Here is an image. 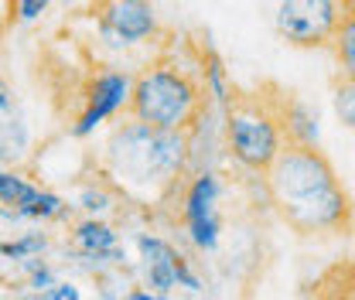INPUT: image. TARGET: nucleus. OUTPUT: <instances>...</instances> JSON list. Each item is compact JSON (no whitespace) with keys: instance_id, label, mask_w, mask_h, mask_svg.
I'll return each instance as SVG.
<instances>
[{"instance_id":"obj_14","label":"nucleus","mask_w":355,"mask_h":300,"mask_svg":"<svg viewBox=\"0 0 355 300\" xmlns=\"http://www.w3.org/2000/svg\"><path fill=\"white\" fill-rule=\"evenodd\" d=\"M198 69H202V79H205V89H209V99L216 109H225L229 103V92H232V82H229V72H225V62L216 51V44L209 38H198Z\"/></svg>"},{"instance_id":"obj_2","label":"nucleus","mask_w":355,"mask_h":300,"mask_svg":"<svg viewBox=\"0 0 355 300\" xmlns=\"http://www.w3.org/2000/svg\"><path fill=\"white\" fill-rule=\"evenodd\" d=\"M263 195L277 218L304 239L355 229V198L318 143H284L263 174Z\"/></svg>"},{"instance_id":"obj_3","label":"nucleus","mask_w":355,"mask_h":300,"mask_svg":"<svg viewBox=\"0 0 355 300\" xmlns=\"http://www.w3.org/2000/svg\"><path fill=\"white\" fill-rule=\"evenodd\" d=\"M209 109H212V99L198 69V44L191 58H181L171 44H164L133 76L127 116H137L150 127L188 133L198 127V120Z\"/></svg>"},{"instance_id":"obj_24","label":"nucleus","mask_w":355,"mask_h":300,"mask_svg":"<svg viewBox=\"0 0 355 300\" xmlns=\"http://www.w3.org/2000/svg\"><path fill=\"white\" fill-rule=\"evenodd\" d=\"M127 300H150V290H130Z\"/></svg>"},{"instance_id":"obj_10","label":"nucleus","mask_w":355,"mask_h":300,"mask_svg":"<svg viewBox=\"0 0 355 300\" xmlns=\"http://www.w3.org/2000/svg\"><path fill=\"white\" fill-rule=\"evenodd\" d=\"M31 150V127L21 109V99L10 86V79L0 69V168H14Z\"/></svg>"},{"instance_id":"obj_11","label":"nucleus","mask_w":355,"mask_h":300,"mask_svg":"<svg viewBox=\"0 0 355 300\" xmlns=\"http://www.w3.org/2000/svg\"><path fill=\"white\" fill-rule=\"evenodd\" d=\"M69 239H72V253L79 259L113 263V266H120L127 259V253L116 246V229L110 222H103V215H86V218L72 222Z\"/></svg>"},{"instance_id":"obj_16","label":"nucleus","mask_w":355,"mask_h":300,"mask_svg":"<svg viewBox=\"0 0 355 300\" xmlns=\"http://www.w3.org/2000/svg\"><path fill=\"white\" fill-rule=\"evenodd\" d=\"M314 300H355V263H335L314 280Z\"/></svg>"},{"instance_id":"obj_8","label":"nucleus","mask_w":355,"mask_h":300,"mask_svg":"<svg viewBox=\"0 0 355 300\" xmlns=\"http://www.w3.org/2000/svg\"><path fill=\"white\" fill-rule=\"evenodd\" d=\"M342 21V0H280L277 35L291 48H331Z\"/></svg>"},{"instance_id":"obj_12","label":"nucleus","mask_w":355,"mask_h":300,"mask_svg":"<svg viewBox=\"0 0 355 300\" xmlns=\"http://www.w3.org/2000/svg\"><path fill=\"white\" fill-rule=\"evenodd\" d=\"M137 249L144 259V276H147V287L154 294H171L178 287L175 280V259L178 249L175 242H168L164 236H154V232H140L137 236Z\"/></svg>"},{"instance_id":"obj_6","label":"nucleus","mask_w":355,"mask_h":300,"mask_svg":"<svg viewBox=\"0 0 355 300\" xmlns=\"http://www.w3.org/2000/svg\"><path fill=\"white\" fill-rule=\"evenodd\" d=\"M130 86H133V76L127 69H116V65H96V69H89L83 86L76 89L79 106H76V116L69 123V136L86 140L103 123H110L120 113H127Z\"/></svg>"},{"instance_id":"obj_15","label":"nucleus","mask_w":355,"mask_h":300,"mask_svg":"<svg viewBox=\"0 0 355 300\" xmlns=\"http://www.w3.org/2000/svg\"><path fill=\"white\" fill-rule=\"evenodd\" d=\"M331 51L338 62V76L355 82V0H342V21L331 38Z\"/></svg>"},{"instance_id":"obj_19","label":"nucleus","mask_w":355,"mask_h":300,"mask_svg":"<svg viewBox=\"0 0 355 300\" xmlns=\"http://www.w3.org/2000/svg\"><path fill=\"white\" fill-rule=\"evenodd\" d=\"M331 103H335V113L342 120V127L355 130V82L345 76H335L331 82Z\"/></svg>"},{"instance_id":"obj_5","label":"nucleus","mask_w":355,"mask_h":300,"mask_svg":"<svg viewBox=\"0 0 355 300\" xmlns=\"http://www.w3.org/2000/svg\"><path fill=\"white\" fill-rule=\"evenodd\" d=\"M222 191L225 181L216 168L188 174L184 188L178 191V222L188 232L191 246L198 253H216L222 239Z\"/></svg>"},{"instance_id":"obj_21","label":"nucleus","mask_w":355,"mask_h":300,"mask_svg":"<svg viewBox=\"0 0 355 300\" xmlns=\"http://www.w3.org/2000/svg\"><path fill=\"white\" fill-rule=\"evenodd\" d=\"M28 283H31V290H35V294H44V290H51V287H55V273H51V266L38 263V266L31 270Z\"/></svg>"},{"instance_id":"obj_18","label":"nucleus","mask_w":355,"mask_h":300,"mask_svg":"<svg viewBox=\"0 0 355 300\" xmlns=\"http://www.w3.org/2000/svg\"><path fill=\"white\" fill-rule=\"evenodd\" d=\"M48 242H51V239H48V232H24V236H17V239L0 242V256L21 263V259L42 256L44 249H48Z\"/></svg>"},{"instance_id":"obj_1","label":"nucleus","mask_w":355,"mask_h":300,"mask_svg":"<svg viewBox=\"0 0 355 300\" xmlns=\"http://www.w3.org/2000/svg\"><path fill=\"white\" fill-rule=\"evenodd\" d=\"M191 174V136L181 130L150 127L123 116L106 133L99 177L120 195L123 205L161 212L178 202Z\"/></svg>"},{"instance_id":"obj_4","label":"nucleus","mask_w":355,"mask_h":300,"mask_svg":"<svg viewBox=\"0 0 355 300\" xmlns=\"http://www.w3.org/2000/svg\"><path fill=\"white\" fill-rule=\"evenodd\" d=\"M219 120L222 154L250 177H263L287 143L273 103V82H260L253 89L232 86Z\"/></svg>"},{"instance_id":"obj_7","label":"nucleus","mask_w":355,"mask_h":300,"mask_svg":"<svg viewBox=\"0 0 355 300\" xmlns=\"http://www.w3.org/2000/svg\"><path fill=\"white\" fill-rule=\"evenodd\" d=\"M96 31L113 48L154 44L164 38L154 0H96Z\"/></svg>"},{"instance_id":"obj_17","label":"nucleus","mask_w":355,"mask_h":300,"mask_svg":"<svg viewBox=\"0 0 355 300\" xmlns=\"http://www.w3.org/2000/svg\"><path fill=\"white\" fill-rule=\"evenodd\" d=\"M116 202H120V195H116L103 177H96L92 184H86V188L79 191V202H76V205H79L86 215H106Z\"/></svg>"},{"instance_id":"obj_9","label":"nucleus","mask_w":355,"mask_h":300,"mask_svg":"<svg viewBox=\"0 0 355 300\" xmlns=\"http://www.w3.org/2000/svg\"><path fill=\"white\" fill-rule=\"evenodd\" d=\"M72 205L14 168H0V222H62Z\"/></svg>"},{"instance_id":"obj_22","label":"nucleus","mask_w":355,"mask_h":300,"mask_svg":"<svg viewBox=\"0 0 355 300\" xmlns=\"http://www.w3.org/2000/svg\"><path fill=\"white\" fill-rule=\"evenodd\" d=\"M14 3H17V21H24V24L38 21L48 10V0H14Z\"/></svg>"},{"instance_id":"obj_23","label":"nucleus","mask_w":355,"mask_h":300,"mask_svg":"<svg viewBox=\"0 0 355 300\" xmlns=\"http://www.w3.org/2000/svg\"><path fill=\"white\" fill-rule=\"evenodd\" d=\"M42 297L44 300H83L79 297V287H76V283H69V280H55V287H51V290H44Z\"/></svg>"},{"instance_id":"obj_25","label":"nucleus","mask_w":355,"mask_h":300,"mask_svg":"<svg viewBox=\"0 0 355 300\" xmlns=\"http://www.w3.org/2000/svg\"><path fill=\"white\" fill-rule=\"evenodd\" d=\"M150 300H171L168 294H150Z\"/></svg>"},{"instance_id":"obj_20","label":"nucleus","mask_w":355,"mask_h":300,"mask_svg":"<svg viewBox=\"0 0 355 300\" xmlns=\"http://www.w3.org/2000/svg\"><path fill=\"white\" fill-rule=\"evenodd\" d=\"M175 280H178V287H184V290H191V294L202 290V280H198V273L191 270V263H188L184 253H178V259H175Z\"/></svg>"},{"instance_id":"obj_13","label":"nucleus","mask_w":355,"mask_h":300,"mask_svg":"<svg viewBox=\"0 0 355 300\" xmlns=\"http://www.w3.org/2000/svg\"><path fill=\"white\" fill-rule=\"evenodd\" d=\"M273 103H277V116H280L287 143H318V113L297 92L273 82Z\"/></svg>"}]
</instances>
